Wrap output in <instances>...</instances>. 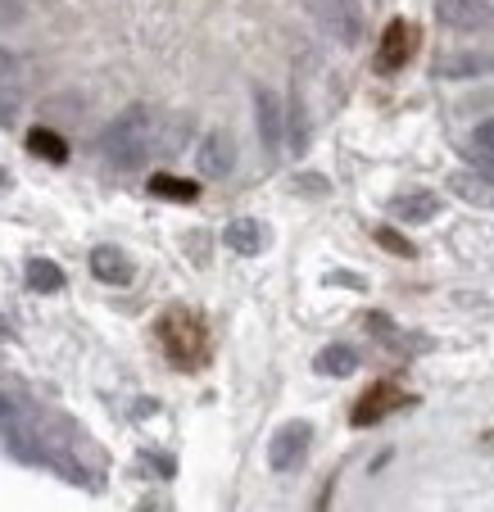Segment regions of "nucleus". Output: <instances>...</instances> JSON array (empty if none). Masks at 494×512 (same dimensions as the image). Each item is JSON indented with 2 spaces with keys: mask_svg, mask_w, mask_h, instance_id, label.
Here are the masks:
<instances>
[{
  "mask_svg": "<svg viewBox=\"0 0 494 512\" xmlns=\"http://www.w3.org/2000/svg\"><path fill=\"white\" fill-rule=\"evenodd\" d=\"M155 141H159V114L150 105H127L123 114L100 132V155H105V164L132 173V168H141L150 159Z\"/></svg>",
  "mask_w": 494,
  "mask_h": 512,
  "instance_id": "nucleus-1",
  "label": "nucleus"
},
{
  "mask_svg": "<svg viewBox=\"0 0 494 512\" xmlns=\"http://www.w3.org/2000/svg\"><path fill=\"white\" fill-rule=\"evenodd\" d=\"M300 10L309 14L336 46H359L363 41V14L354 0H300Z\"/></svg>",
  "mask_w": 494,
  "mask_h": 512,
  "instance_id": "nucleus-2",
  "label": "nucleus"
},
{
  "mask_svg": "<svg viewBox=\"0 0 494 512\" xmlns=\"http://www.w3.org/2000/svg\"><path fill=\"white\" fill-rule=\"evenodd\" d=\"M313 449V422H286L268 440V467L272 472H295Z\"/></svg>",
  "mask_w": 494,
  "mask_h": 512,
  "instance_id": "nucleus-3",
  "label": "nucleus"
},
{
  "mask_svg": "<svg viewBox=\"0 0 494 512\" xmlns=\"http://www.w3.org/2000/svg\"><path fill=\"white\" fill-rule=\"evenodd\" d=\"M254 127H259V141L268 155H277L281 145H286V109H281L277 91H268V87L254 91Z\"/></svg>",
  "mask_w": 494,
  "mask_h": 512,
  "instance_id": "nucleus-4",
  "label": "nucleus"
},
{
  "mask_svg": "<svg viewBox=\"0 0 494 512\" xmlns=\"http://www.w3.org/2000/svg\"><path fill=\"white\" fill-rule=\"evenodd\" d=\"M195 168H200V177H232V168H236V141L223 132V127L204 132V141L195 145Z\"/></svg>",
  "mask_w": 494,
  "mask_h": 512,
  "instance_id": "nucleus-5",
  "label": "nucleus"
},
{
  "mask_svg": "<svg viewBox=\"0 0 494 512\" xmlns=\"http://www.w3.org/2000/svg\"><path fill=\"white\" fill-rule=\"evenodd\" d=\"M436 19L454 32H476L494 19L485 0H436Z\"/></svg>",
  "mask_w": 494,
  "mask_h": 512,
  "instance_id": "nucleus-6",
  "label": "nucleus"
},
{
  "mask_svg": "<svg viewBox=\"0 0 494 512\" xmlns=\"http://www.w3.org/2000/svg\"><path fill=\"white\" fill-rule=\"evenodd\" d=\"M223 241H227V250L254 259V254L268 250V227H263L259 218H232V223L223 227Z\"/></svg>",
  "mask_w": 494,
  "mask_h": 512,
  "instance_id": "nucleus-7",
  "label": "nucleus"
},
{
  "mask_svg": "<svg viewBox=\"0 0 494 512\" xmlns=\"http://www.w3.org/2000/svg\"><path fill=\"white\" fill-rule=\"evenodd\" d=\"M91 272H96L105 286H132V277H136L132 259H127L123 250H114V245H100V250H91Z\"/></svg>",
  "mask_w": 494,
  "mask_h": 512,
  "instance_id": "nucleus-8",
  "label": "nucleus"
},
{
  "mask_svg": "<svg viewBox=\"0 0 494 512\" xmlns=\"http://www.w3.org/2000/svg\"><path fill=\"white\" fill-rule=\"evenodd\" d=\"M390 213H395L399 223H431L440 213V195L436 191H404V195H395L390 200Z\"/></svg>",
  "mask_w": 494,
  "mask_h": 512,
  "instance_id": "nucleus-9",
  "label": "nucleus"
},
{
  "mask_svg": "<svg viewBox=\"0 0 494 512\" xmlns=\"http://www.w3.org/2000/svg\"><path fill=\"white\" fill-rule=\"evenodd\" d=\"M413 55V28H408L404 19H395L386 28V37H381V50H377V64H381V73H395L404 59Z\"/></svg>",
  "mask_w": 494,
  "mask_h": 512,
  "instance_id": "nucleus-10",
  "label": "nucleus"
},
{
  "mask_svg": "<svg viewBox=\"0 0 494 512\" xmlns=\"http://www.w3.org/2000/svg\"><path fill=\"white\" fill-rule=\"evenodd\" d=\"M449 191H454L458 200L476 204V209H490L494 204V182H485V177H476V173H449Z\"/></svg>",
  "mask_w": 494,
  "mask_h": 512,
  "instance_id": "nucleus-11",
  "label": "nucleus"
},
{
  "mask_svg": "<svg viewBox=\"0 0 494 512\" xmlns=\"http://www.w3.org/2000/svg\"><path fill=\"white\" fill-rule=\"evenodd\" d=\"M313 368H318L322 377H354V372H359V354L349 345H327L313 358Z\"/></svg>",
  "mask_w": 494,
  "mask_h": 512,
  "instance_id": "nucleus-12",
  "label": "nucleus"
},
{
  "mask_svg": "<svg viewBox=\"0 0 494 512\" xmlns=\"http://www.w3.org/2000/svg\"><path fill=\"white\" fill-rule=\"evenodd\" d=\"M404 404V395L399 390H390V386H377V390H368V399H363L359 408H354V422H377V417H386L390 408H399Z\"/></svg>",
  "mask_w": 494,
  "mask_h": 512,
  "instance_id": "nucleus-13",
  "label": "nucleus"
},
{
  "mask_svg": "<svg viewBox=\"0 0 494 512\" xmlns=\"http://www.w3.org/2000/svg\"><path fill=\"white\" fill-rule=\"evenodd\" d=\"M28 286L37 295H55V290H64V272L50 259H28Z\"/></svg>",
  "mask_w": 494,
  "mask_h": 512,
  "instance_id": "nucleus-14",
  "label": "nucleus"
},
{
  "mask_svg": "<svg viewBox=\"0 0 494 512\" xmlns=\"http://www.w3.org/2000/svg\"><path fill=\"white\" fill-rule=\"evenodd\" d=\"M28 150L37 159H50V164H64V159H68V145L59 141L55 132H46V127H37V132L28 136Z\"/></svg>",
  "mask_w": 494,
  "mask_h": 512,
  "instance_id": "nucleus-15",
  "label": "nucleus"
},
{
  "mask_svg": "<svg viewBox=\"0 0 494 512\" xmlns=\"http://www.w3.org/2000/svg\"><path fill=\"white\" fill-rule=\"evenodd\" d=\"M286 145H291L295 155H304V150H309V114H304L300 100H295L291 114H286Z\"/></svg>",
  "mask_w": 494,
  "mask_h": 512,
  "instance_id": "nucleus-16",
  "label": "nucleus"
},
{
  "mask_svg": "<svg viewBox=\"0 0 494 512\" xmlns=\"http://www.w3.org/2000/svg\"><path fill=\"white\" fill-rule=\"evenodd\" d=\"M191 132V114H173L168 118V127L164 132H159V155H177V150H182V136Z\"/></svg>",
  "mask_w": 494,
  "mask_h": 512,
  "instance_id": "nucleus-17",
  "label": "nucleus"
},
{
  "mask_svg": "<svg viewBox=\"0 0 494 512\" xmlns=\"http://www.w3.org/2000/svg\"><path fill=\"white\" fill-rule=\"evenodd\" d=\"M150 191L168 195V200H195V195H200V186H195V182H177V177H150Z\"/></svg>",
  "mask_w": 494,
  "mask_h": 512,
  "instance_id": "nucleus-18",
  "label": "nucleus"
},
{
  "mask_svg": "<svg viewBox=\"0 0 494 512\" xmlns=\"http://www.w3.org/2000/svg\"><path fill=\"white\" fill-rule=\"evenodd\" d=\"M377 241H381V245H386V250H390V254H399V259H413V245H408V241H404V236H399V232H395V227H377Z\"/></svg>",
  "mask_w": 494,
  "mask_h": 512,
  "instance_id": "nucleus-19",
  "label": "nucleus"
},
{
  "mask_svg": "<svg viewBox=\"0 0 494 512\" xmlns=\"http://www.w3.org/2000/svg\"><path fill=\"white\" fill-rule=\"evenodd\" d=\"M28 19V5L23 0H0V28H19Z\"/></svg>",
  "mask_w": 494,
  "mask_h": 512,
  "instance_id": "nucleus-20",
  "label": "nucleus"
},
{
  "mask_svg": "<svg viewBox=\"0 0 494 512\" xmlns=\"http://www.w3.org/2000/svg\"><path fill=\"white\" fill-rule=\"evenodd\" d=\"M19 114H23V96H19V91H0V123L10 127Z\"/></svg>",
  "mask_w": 494,
  "mask_h": 512,
  "instance_id": "nucleus-21",
  "label": "nucleus"
},
{
  "mask_svg": "<svg viewBox=\"0 0 494 512\" xmlns=\"http://www.w3.org/2000/svg\"><path fill=\"white\" fill-rule=\"evenodd\" d=\"M472 145H476V150H481V155H490V159H494V118H485V123H476Z\"/></svg>",
  "mask_w": 494,
  "mask_h": 512,
  "instance_id": "nucleus-22",
  "label": "nucleus"
},
{
  "mask_svg": "<svg viewBox=\"0 0 494 512\" xmlns=\"http://www.w3.org/2000/svg\"><path fill=\"white\" fill-rule=\"evenodd\" d=\"M19 64H23V59L14 55V50L0 46V78H14V73H19Z\"/></svg>",
  "mask_w": 494,
  "mask_h": 512,
  "instance_id": "nucleus-23",
  "label": "nucleus"
},
{
  "mask_svg": "<svg viewBox=\"0 0 494 512\" xmlns=\"http://www.w3.org/2000/svg\"><path fill=\"white\" fill-rule=\"evenodd\" d=\"M327 286H345V290H363L359 277H349V272H336V277H327Z\"/></svg>",
  "mask_w": 494,
  "mask_h": 512,
  "instance_id": "nucleus-24",
  "label": "nucleus"
}]
</instances>
